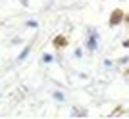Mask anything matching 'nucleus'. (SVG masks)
<instances>
[{
    "label": "nucleus",
    "mask_w": 129,
    "mask_h": 119,
    "mask_svg": "<svg viewBox=\"0 0 129 119\" xmlns=\"http://www.w3.org/2000/svg\"><path fill=\"white\" fill-rule=\"evenodd\" d=\"M123 21H125V12L121 8H114L110 17H108V25L110 27H118L119 23H123Z\"/></svg>",
    "instance_id": "nucleus-1"
},
{
    "label": "nucleus",
    "mask_w": 129,
    "mask_h": 119,
    "mask_svg": "<svg viewBox=\"0 0 129 119\" xmlns=\"http://www.w3.org/2000/svg\"><path fill=\"white\" fill-rule=\"evenodd\" d=\"M98 46V35L94 29H89V38H87V50L89 52H94Z\"/></svg>",
    "instance_id": "nucleus-2"
},
{
    "label": "nucleus",
    "mask_w": 129,
    "mask_h": 119,
    "mask_svg": "<svg viewBox=\"0 0 129 119\" xmlns=\"http://www.w3.org/2000/svg\"><path fill=\"white\" fill-rule=\"evenodd\" d=\"M52 44L56 50H64L68 44H70V40H68V37L66 35H56V37L52 38Z\"/></svg>",
    "instance_id": "nucleus-3"
},
{
    "label": "nucleus",
    "mask_w": 129,
    "mask_h": 119,
    "mask_svg": "<svg viewBox=\"0 0 129 119\" xmlns=\"http://www.w3.org/2000/svg\"><path fill=\"white\" fill-rule=\"evenodd\" d=\"M29 52H31V44H27L25 48H23V50H21V54L17 56V62H23V60H25V58H27V56H29Z\"/></svg>",
    "instance_id": "nucleus-4"
},
{
    "label": "nucleus",
    "mask_w": 129,
    "mask_h": 119,
    "mask_svg": "<svg viewBox=\"0 0 129 119\" xmlns=\"http://www.w3.org/2000/svg\"><path fill=\"white\" fill-rule=\"evenodd\" d=\"M52 96H54V98H56V100H58V102H64V100H66V96H64V92H58V90L54 92Z\"/></svg>",
    "instance_id": "nucleus-5"
},
{
    "label": "nucleus",
    "mask_w": 129,
    "mask_h": 119,
    "mask_svg": "<svg viewBox=\"0 0 129 119\" xmlns=\"http://www.w3.org/2000/svg\"><path fill=\"white\" fill-rule=\"evenodd\" d=\"M52 60H54V58H52V56H50V54H44L43 58H41V64H50Z\"/></svg>",
    "instance_id": "nucleus-6"
},
{
    "label": "nucleus",
    "mask_w": 129,
    "mask_h": 119,
    "mask_svg": "<svg viewBox=\"0 0 129 119\" xmlns=\"http://www.w3.org/2000/svg\"><path fill=\"white\" fill-rule=\"evenodd\" d=\"M25 25H27V27H31V29H37V27H39V23L35 21V19H29V21H27Z\"/></svg>",
    "instance_id": "nucleus-7"
},
{
    "label": "nucleus",
    "mask_w": 129,
    "mask_h": 119,
    "mask_svg": "<svg viewBox=\"0 0 129 119\" xmlns=\"http://www.w3.org/2000/svg\"><path fill=\"white\" fill-rule=\"evenodd\" d=\"M121 46H123V48H129V40H123V42H121Z\"/></svg>",
    "instance_id": "nucleus-8"
},
{
    "label": "nucleus",
    "mask_w": 129,
    "mask_h": 119,
    "mask_svg": "<svg viewBox=\"0 0 129 119\" xmlns=\"http://www.w3.org/2000/svg\"><path fill=\"white\" fill-rule=\"evenodd\" d=\"M125 23L129 25V14H125Z\"/></svg>",
    "instance_id": "nucleus-9"
},
{
    "label": "nucleus",
    "mask_w": 129,
    "mask_h": 119,
    "mask_svg": "<svg viewBox=\"0 0 129 119\" xmlns=\"http://www.w3.org/2000/svg\"><path fill=\"white\" fill-rule=\"evenodd\" d=\"M125 77H127V79H129V67H127V71H125Z\"/></svg>",
    "instance_id": "nucleus-10"
}]
</instances>
